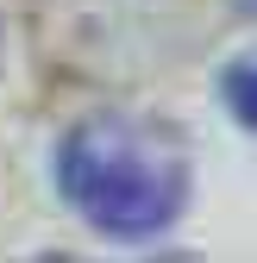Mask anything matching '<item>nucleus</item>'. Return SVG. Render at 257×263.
<instances>
[{
  "label": "nucleus",
  "mask_w": 257,
  "mask_h": 263,
  "mask_svg": "<svg viewBox=\"0 0 257 263\" xmlns=\"http://www.w3.org/2000/svg\"><path fill=\"white\" fill-rule=\"evenodd\" d=\"M57 182L69 207L113 238H151L182 213L188 194V163L170 132L132 113H101L82 119L57 151Z\"/></svg>",
  "instance_id": "f257e3e1"
},
{
  "label": "nucleus",
  "mask_w": 257,
  "mask_h": 263,
  "mask_svg": "<svg viewBox=\"0 0 257 263\" xmlns=\"http://www.w3.org/2000/svg\"><path fill=\"white\" fill-rule=\"evenodd\" d=\"M226 101H232V113L257 132V63H245V69L226 76Z\"/></svg>",
  "instance_id": "f03ea898"
}]
</instances>
